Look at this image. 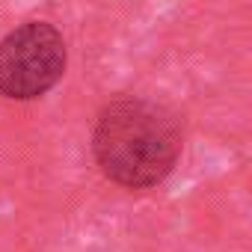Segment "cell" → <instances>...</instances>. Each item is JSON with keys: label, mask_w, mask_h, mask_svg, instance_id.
I'll return each instance as SVG.
<instances>
[{"label": "cell", "mask_w": 252, "mask_h": 252, "mask_svg": "<svg viewBox=\"0 0 252 252\" xmlns=\"http://www.w3.org/2000/svg\"><path fill=\"white\" fill-rule=\"evenodd\" d=\"M65 63L63 33L48 21H24L0 39V95L36 101L63 80Z\"/></svg>", "instance_id": "cell-2"}, {"label": "cell", "mask_w": 252, "mask_h": 252, "mask_svg": "<svg viewBox=\"0 0 252 252\" xmlns=\"http://www.w3.org/2000/svg\"><path fill=\"white\" fill-rule=\"evenodd\" d=\"M92 155L113 184L125 190H152L178 163L181 122L160 101L119 95L107 101L95 119Z\"/></svg>", "instance_id": "cell-1"}]
</instances>
